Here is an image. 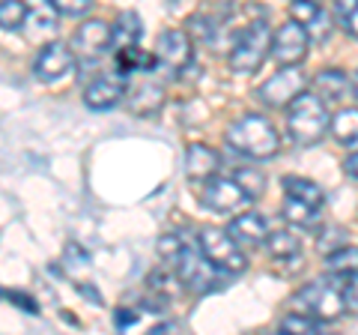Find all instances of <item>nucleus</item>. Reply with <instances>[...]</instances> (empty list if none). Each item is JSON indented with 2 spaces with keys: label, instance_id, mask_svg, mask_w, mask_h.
<instances>
[{
  "label": "nucleus",
  "instance_id": "nucleus-24",
  "mask_svg": "<svg viewBox=\"0 0 358 335\" xmlns=\"http://www.w3.org/2000/svg\"><path fill=\"white\" fill-rule=\"evenodd\" d=\"M326 270L329 275H338V278L358 275V245H343V249L331 252L326 261Z\"/></svg>",
  "mask_w": 358,
  "mask_h": 335
},
{
  "label": "nucleus",
  "instance_id": "nucleus-27",
  "mask_svg": "<svg viewBox=\"0 0 358 335\" xmlns=\"http://www.w3.org/2000/svg\"><path fill=\"white\" fill-rule=\"evenodd\" d=\"M233 177H236V183L245 189V195H248V198H260L263 195L266 180H263L260 171H254V168H239Z\"/></svg>",
  "mask_w": 358,
  "mask_h": 335
},
{
  "label": "nucleus",
  "instance_id": "nucleus-13",
  "mask_svg": "<svg viewBox=\"0 0 358 335\" xmlns=\"http://www.w3.org/2000/svg\"><path fill=\"white\" fill-rule=\"evenodd\" d=\"M289 13H293V18L308 30V36L313 42L329 39L331 21H329V13L322 9L320 0H293V4H289Z\"/></svg>",
  "mask_w": 358,
  "mask_h": 335
},
{
  "label": "nucleus",
  "instance_id": "nucleus-19",
  "mask_svg": "<svg viewBox=\"0 0 358 335\" xmlns=\"http://www.w3.org/2000/svg\"><path fill=\"white\" fill-rule=\"evenodd\" d=\"M162 102H164V93H162V87H155V84H138L129 90V111L138 117L155 114V111L162 108Z\"/></svg>",
  "mask_w": 358,
  "mask_h": 335
},
{
  "label": "nucleus",
  "instance_id": "nucleus-16",
  "mask_svg": "<svg viewBox=\"0 0 358 335\" xmlns=\"http://www.w3.org/2000/svg\"><path fill=\"white\" fill-rule=\"evenodd\" d=\"M221 168V156L206 147V144H192L185 153V174L192 177V180H209V177H215Z\"/></svg>",
  "mask_w": 358,
  "mask_h": 335
},
{
  "label": "nucleus",
  "instance_id": "nucleus-32",
  "mask_svg": "<svg viewBox=\"0 0 358 335\" xmlns=\"http://www.w3.org/2000/svg\"><path fill=\"white\" fill-rule=\"evenodd\" d=\"M343 299H346V308L358 311V275L343 278Z\"/></svg>",
  "mask_w": 358,
  "mask_h": 335
},
{
  "label": "nucleus",
  "instance_id": "nucleus-34",
  "mask_svg": "<svg viewBox=\"0 0 358 335\" xmlns=\"http://www.w3.org/2000/svg\"><path fill=\"white\" fill-rule=\"evenodd\" d=\"M343 171L358 180V147H352V153H350V156H346V159H343Z\"/></svg>",
  "mask_w": 358,
  "mask_h": 335
},
{
  "label": "nucleus",
  "instance_id": "nucleus-37",
  "mask_svg": "<svg viewBox=\"0 0 358 335\" xmlns=\"http://www.w3.org/2000/svg\"><path fill=\"white\" fill-rule=\"evenodd\" d=\"M138 323V311H117V327H131Z\"/></svg>",
  "mask_w": 358,
  "mask_h": 335
},
{
  "label": "nucleus",
  "instance_id": "nucleus-25",
  "mask_svg": "<svg viewBox=\"0 0 358 335\" xmlns=\"http://www.w3.org/2000/svg\"><path fill=\"white\" fill-rule=\"evenodd\" d=\"M284 219L289 221V225H299V228H310V225H317V219H320V210L317 207H310L305 204V200H299V198H284Z\"/></svg>",
  "mask_w": 358,
  "mask_h": 335
},
{
  "label": "nucleus",
  "instance_id": "nucleus-23",
  "mask_svg": "<svg viewBox=\"0 0 358 335\" xmlns=\"http://www.w3.org/2000/svg\"><path fill=\"white\" fill-rule=\"evenodd\" d=\"M150 290L155 296H162L164 303H171V299L179 296V290H182V278H179V273L167 264V270H155L150 275Z\"/></svg>",
  "mask_w": 358,
  "mask_h": 335
},
{
  "label": "nucleus",
  "instance_id": "nucleus-5",
  "mask_svg": "<svg viewBox=\"0 0 358 335\" xmlns=\"http://www.w3.org/2000/svg\"><path fill=\"white\" fill-rule=\"evenodd\" d=\"M296 303L301 311L320 317V320H334L343 315L346 299H343V278L331 275L326 282H310L296 294Z\"/></svg>",
  "mask_w": 358,
  "mask_h": 335
},
{
  "label": "nucleus",
  "instance_id": "nucleus-31",
  "mask_svg": "<svg viewBox=\"0 0 358 335\" xmlns=\"http://www.w3.org/2000/svg\"><path fill=\"white\" fill-rule=\"evenodd\" d=\"M57 15H84L93 0H45Z\"/></svg>",
  "mask_w": 358,
  "mask_h": 335
},
{
  "label": "nucleus",
  "instance_id": "nucleus-10",
  "mask_svg": "<svg viewBox=\"0 0 358 335\" xmlns=\"http://www.w3.org/2000/svg\"><path fill=\"white\" fill-rule=\"evenodd\" d=\"M72 69H75V48L63 46V42H48V46H42L36 60H33V75L45 84L60 81V78H66Z\"/></svg>",
  "mask_w": 358,
  "mask_h": 335
},
{
  "label": "nucleus",
  "instance_id": "nucleus-22",
  "mask_svg": "<svg viewBox=\"0 0 358 335\" xmlns=\"http://www.w3.org/2000/svg\"><path fill=\"white\" fill-rule=\"evenodd\" d=\"M266 245H268V254H272L275 261H296L301 254V242L289 231H268Z\"/></svg>",
  "mask_w": 358,
  "mask_h": 335
},
{
  "label": "nucleus",
  "instance_id": "nucleus-29",
  "mask_svg": "<svg viewBox=\"0 0 358 335\" xmlns=\"http://www.w3.org/2000/svg\"><path fill=\"white\" fill-rule=\"evenodd\" d=\"M188 27H192V33H194L200 42H203V46H209V42L215 39V30L221 27V21L218 18H209V15H194Z\"/></svg>",
  "mask_w": 358,
  "mask_h": 335
},
{
  "label": "nucleus",
  "instance_id": "nucleus-14",
  "mask_svg": "<svg viewBox=\"0 0 358 335\" xmlns=\"http://www.w3.org/2000/svg\"><path fill=\"white\" fill-rule=\"evenodd\" d=\"M122 93H126V84H122V72L117 75H102L96 81L87 84L84 90V105L93 108V111H105V108H114Z\"/></svg>",
  "mask_w": 358,
  "mask_h": 335
},
{
  "label": "nucleus",
  "instance_id": "nucleus-4",
  "mask_svg": "<svg viewBox=\"0 0 358 335\" xmlns=\"http://www.w3.org/2000/svg\"><path fill=\"white\" fill-rule=\"evenodd\" d=\"M272 36L275 33L268 30V25L263 18L251 21V25L236 36V42H233L230 69L233 72H257L260 63L266 60V54H272Z\"/></svg>",
  "mask_w": 358,
  "mask_h": 335
},
{
  "label": "nucleus",
  "instance_id": "nucleus-21",
  "mask_svg": "<svg viewBox=\"0 0 358 335\" xmlns=\"http://www.w3.org/2000/svg\"><path fill=\"white\" fill-rule=\"evenodd\" d=\"M284 192L289 198H299V200H305V204L317 207V210H322V204H326V192H322L313 180H305V177H287Z\"/></svg>",
  "mask_w": 358,
  "mask_h": 335
},
{
  "label": "nucleus",
  "instance_id": "nucleus-6",
  "mask_svg": "<svg viewBox=\"0 0 358 335\" xmlns=\"http://www.w3.org/2000/svg\"><path fill=\"white\" fill-rule=\"evenodd\" d=\"M197 242L203 254L218 266L224 273H242L245 270V254H242V245L233 240L230 231H221V228H203L197 233Z\"/></svg>",
  "mask_w": 358,
  "mask_h": 335
},
{
  "label": "nucleus",
  "instance_id": "nucleus-12",
  "mask_svg": "<svg viewBox=\"0 0 358 335\" xmlns=\"http://www.w3.org/2000/svg\"><path fill=\"white\" fill-rule=\"evenodd\" d=\"M155 60L167 69H185L192 63V39L185 30H164L155 42Z\"/></svg>",
  "mask_w": 358,
  "mask_h": 335
},
{
  "label": "nucleus",
  "instance_id": "nucleus-33",
  "mask_svg": "<svg viewBox=\"0 0 358 335\" xmlns=\"http://www.w3.org/2000/svg\"><path fill=\"white\" fill-rule=\"evenodd\" d=\"M355 6H358V0H334V18H338L341 25H343V18L350 15Z\"/></svg>",
  "mask_w": 358,
  "mask_h": 335
},
{
  "label": "nucleus",
  "instance_id": "nucleus-17",
  "mask_svg": "<svg viewBox=\"0 0 358 335\" xmlns=\"http://www.w3.org/2000/svg\"><path fill=\"white\" fill-rule=\"evenodd\" d=\"M352 90V78L341 69H322L313 78V93H317L326 105H334Z\"/></svg>",
  "mask_w": 358,
  "mask_h": 335
},
{
  "label": "nucleus",
  "instance_id": "nucleus-18",
  "mask_svg": "<svg viewBox=\"0 0 358 335\" xmlns=\"http://www.w3.org/2000/svg\"><path fill=\"white\" fill-rule=\"evenodd\" d=\"M143 25L134 13H122L114 25H110V51H122V48H134L141 42Z\"/></svg>",
  "mask_w": 358,
  "mask_h": 335
},
{
  "label": "nucleus",
  "instance_id": "nucleus-35",
  "mask_svg": "<svg viewBox=\"0 0 358 335\" xmlns=\"http://www.w3.org/2000/svg\"><path fill=\"white\" fill-rule=\"evenodd\" d=\"M6 299H13V303H18V306H24V311H30V315H33V311H39V306H36V303H33V299H27L24 294H6Z\"/></svg>",
  "mask_w": 358,
  "mask_h": 335
},
{
  "label": "nucleus",
  "instance_id": "nucleus-15",
  "mask_svg": "<svg viewBox=\"0 0 358 335\" xmlns=\"http://www.w3.org/2000/svg\"><path fill=\"white\" fill-rule=\"evenodd\" d=\"M227 231L233 233V240H236L242 249H257V245H263L268 237V221L260 213H242L230 221Z\"/></svg>",
  "mask_w": 358,
  "mask_h": 335
},
{
  "label": "nucleus",
  "instance_id": "nucleus-3",
  "mask_svg": "<svg viewBox=\"0 0 358 335\" xmlns=\"http://www.w3.org/2000/svg\"><path fill=\"white\" fill-rule=\"evenodd\" d=\"M167 264L173 266V270L179 273V278H182V285L192 287L194 294H209V290L221 287V273L224 270H218V266L206 258L203 249H200V242L185 240Z\"/></svg>",
  "mask_w": 358,
  "mask_h": 335
},
{
  "label": "nucleus",
  "instance_id": "nucleus-8",
  "mask_svg": "<svg viewBox=\"0 0 358 335\" xmlns=\"http://www.w3.org/2000/svg\"><path fill=\"white\" fill-rule=\"evenodd\" d=\"M301 93H305V75H301V69H296V66H284L281 72H275L260 90H257V96H260L268 108H289Z\"/></svg>",
  "mask_w": 358,
  "mask_h": 335
},
{
  "label": "nucleus",
  "instance_id": "nucleus-2",
  "mask_svg": "<svg viewBox=\"0 0 358 335\" xmlns=\"http://www.w3.org/2000/svg\"><path fill=\"white\" fill-rule=\"evenodd\" d=\"M227 144L251 159H272L281 147L278 129L260 114H245L227 129Z\"/></svg>",
  "mask_w": 358,
  "mask_h": 335
},
{
  "label": "nucleus",
  "instance_id": "nucleus-1",
  "mask_svg": "<svg viewBox=\"0 0 358 335\" xmlns=\"http://www.w3.org/2000/svg\"><path fill=\"white\" fill-rule=\"evenodd\" d=\"M287 129L299 147H313L331 132V117L326 102L317 93H301L287 111Z\"/></svg>",
  "mask_w": 358,
  "mask_h": 335
},
{
  "label": "nucleus",
  "instance_id": "nucleus-38",
  "mask_svg": "<svg viewBox=\"0 0 358 335\" xmlns=\"http://www.w3.org/2000/svg\"><path fill=\"white\" fill-rule=\"evenodd\" d=\"M352 93H355V99H358V75L352 78Z\"/></svg>",
  "mask_w": 358,
  "mask_h": 335
},
{
  "label": "nucleus",
  "instance_id": "nucleus-7",
  "mask_svg": "<svg viewBox=\"0 0 358 335\" xmlns=\"http://www.w3.org/2000/svg\"><path fill=\"white\" fill-rule=\"evenodd\" d=\"M245 200H248V195L236 183V177H209V180H203V189H200V204L218 216L233 213Z\"/></svg>",
  "mask_w": 358,
  "mask_h": 335
},
{
  "label": "nucleus",
  "instance_id": "nucleus-30",
  "mask_svg": "<svg viewBox=\"0 0 358 335\" xmlns=\"http://www.w3.org/2000/svg\"><path fill=\"white\" fill-rule=\"evenodd\" d=\"M346 233L343 228H338V225H331V228H326V237L320 233V242H317V249L322 252V254H331V252H338V249H343L346 245Z\"/></svg>",
  "mask_w": 358,
  "mask_h": 335
},
{
  "label": "nucleus",
  "instance_id": "nucleus-28",
  "mask_svg": "<svg viewBox=\"0 0 358 335\" xmlns=\"http://www.w3.org/2000/svg\"><path fill=\"white\" fill-rule=\"evenodd\" d=\"M320 323L313 315H289L281 320V332H320Z\"/></svg>",
  "mask_w": 358,
  "mask_h": 335
},
{
  "label": "nucleus",
  "instance_id": "nucleus-26",
  "mask_svg": "<svg viewBox=\"0 0 358 335\" xmlns=\"http://www.w3.org/2000/svg\"><path fill=\"white\" fill-rule=\"evenodd\" d=\"M27 6L21 4V0H3L0 4V27L3 30H18V27H24V21H27Z\"/></svg>",
  "mask_w": 358,
  "mask_h": 335
},
{
  "label": "nucleus",
  "instance_id": "nucleus-20",
  "mask_svg": "<svg viewBox=\"0 0 358 335\" xmlns=\"http://www.w3.org/2000/svg\"><path fill=\"white\" fill-rule=\"evenodd\" d=\"M331 135L343 147H358V108H341L331 117Z\"/></svg>",
  "mask_w": 358,
  "mask_h": 335
},
{
  "label": "nucleus",
  "instance_id": "nucleus-11",
  "mask_svg": "<svg viewBox=\"0 0 358 335\" xmlns=\"http://www.w3.org/2000/svg\"><path fill=\"white\" fill-rule=\"evenodd\" d=\"M72 48L81 54L84 60L102 57V54L110 48V27H108V21H102V18L84 21V25L75 30V36H72Z\"/></svg>",
  "mask_w": 358,
  "mask_h": 335
},
{
  "label": "nucleus",
  "instance_id": "nucleus-36",
  "mask_svg": "<svg viewBox=\"0 0 358 335\" xmlns=\"http://www.w3.org/2000/svg\"><path fill=\"white\" fill-rule=\"evenodd\" d=\"M343 27H346V33H350V36H355V39H358V6L352 9L350 15L343 18Z\"/></svg>",
  "mask_w": 358,
  "mask_h": 335
},
{
  "label": "nucleus",
  "instance_id": "nucleus-9",
  "mask_svg": "<svg viewBox=\"0 0 358 335\" xmlns=\"http://www.w3.org/2000/svg\"><path fill=\"white\" fill-rule=\"evenodd\" d=\"M308 46H310L308 30L301 27L296 18L284 21V25L275 30V36H272V57L281 66H299L301 60L308 57Z\"/></svg>",
  "mask_w": 358,
  "mask_h": 335
}]
</instances>
